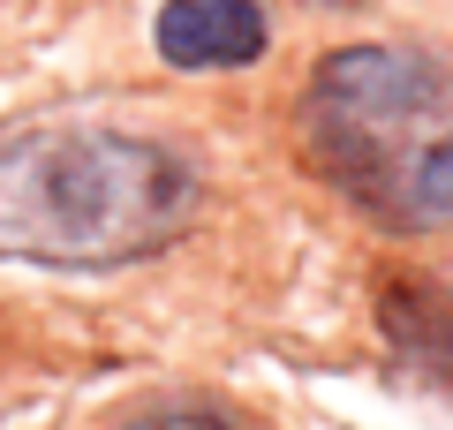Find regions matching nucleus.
<instances>
[{
	"label": "nucleus",
	"mask_w": 453,
	"mask_h": 430,
	"mask_svg": "<svg viewBox=\"0 0 453 430\" xmlns=\"http://www.w3.org/2000/svg\"><path fill=\"white\" fill-rule=\"evenodd\" d=\"M196 166L159 136L46 121L0 143V257L106 272L159 257L196 219Z\"/></svg>",
	"instance_id": "nucleus-1"
},
{
	"label": "nucleus",
	"mask_w": 453,
	"mask_h": 430,
	"mask_svg": "<svg viewBox=\"0 0 453 430\" xmlns=\"http://www.w3.org/2000/svg\"><path fill=\"white\" fill-rule=\"evenodd\" d=\"M303 151L393 234L453 227V76L408 46H340L303 91Z\"/></svg>",
	"instance_id": "nucleus-2"
},
{
	"label": "nucleus",
	"mask_w": 453,
	"mask_h": 430,
	"mask_svg": "<svg viewBox=\"0 0 453 430\" xmlns=\"http://www.w3.org/2000/svg\"><path fill=\"white\" fill-rule=\"evenodd\" d=\"M151 46H159L166 68H250L273 31H265V8L257 0H166L159 23H151Z\"/></svg>",
	"instance_id": "nucleus-3"
},
{
	"label": "nucleus",
	"mask_w": 453,
	"mask_h": 430,
	"mask_svg": "<svg viewBox=\"0 0 453 430\" xmlns=\"http://www.w3.org/2000/svg\"><path fill=\"white\" fill-rule=\"evenodd\" d=\"M386 340L408 370H416L431 393L453 400V287H423V280H401L386 295Z\"/></svg>",
	"instance_id": "nucleus-4"
},
{
	"label": "nucleus",
	"mask_w": 453,
	"mask_h": 430,
	"mask_svg": "<svg viewBox=\"0 0 453 430\" xmlns=\"http://www.w3.org/2000/svg\"><path fill=\"white\" fill-rule=\"evenodd\" d=\"M136 430H226L219 415H204V408H166V415H144Z\"/></svg>",
	"instance_id": "nucleus-5"
}]
</instances>
